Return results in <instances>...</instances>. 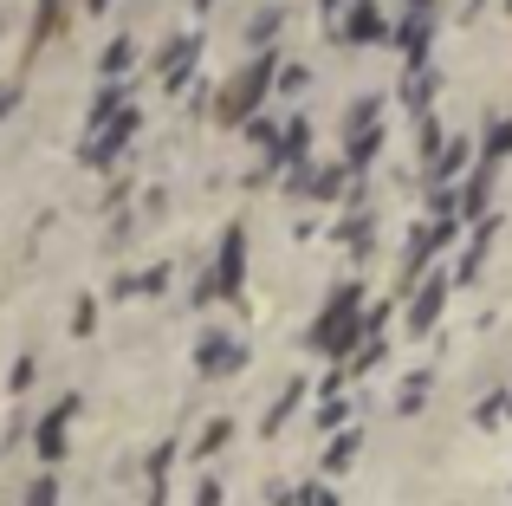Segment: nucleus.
<instances>
[]
</instances>
